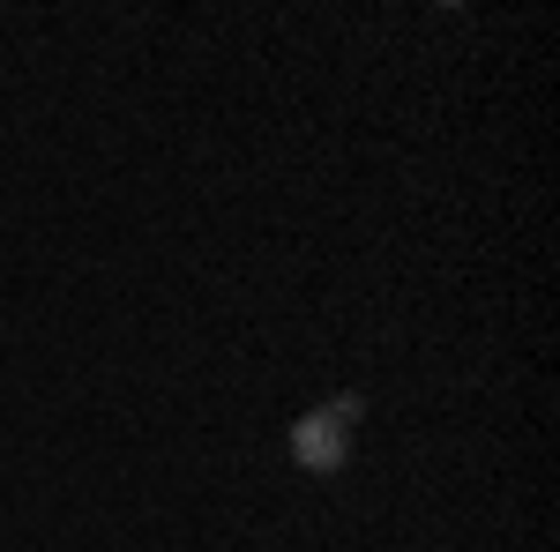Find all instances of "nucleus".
<instances>
[{"label": "nucleus", "mask_w": 560, "mask_h": 552, "mask_svg": "<svg viewBox=\"0 0 560 552\" xmlns=\"http://www.w3.org/2000/svg\"><path fill=\"white\" fill-rule=\"evenodd\" d=\"M351 419H359V396H337V403H314L300 425H292V463L314 470V478H337L351 456Z\"/></svg>", "instance_id": "obj_1"}]
</instances>
